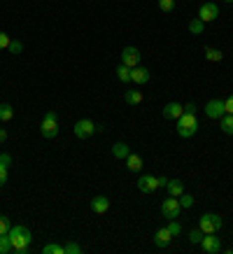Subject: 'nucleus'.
<instances>
[{"label": "nucleus", "mask_w": 233, "mask_h": 254, "mask_svg": "<svg viewBox=\"0 0 233 254\" xmlns=\"http://www.w3.org/2000/svg\"><path fill=\"white\" fill-rule=\"evenodd\" d=\"M9 243H12V250L19 254H23L26 250H28V245H31V231L23 226V224H12V229H9Z\"/></svg>", "instance_id": "nucleus-1"}, {"label": "nucleus", "mask_w": 233, "mask_h": 254, "mask_svg": "<svg viewBox=\"0 0 233 254\" xmlns=\"http://www.w3.org/2000/svg\"><path fill=\"white\" fill-rule=\"evenodd\" d=\"M196 131H198V119L191 112H184V115L177 119V133L179 138H194Z\"/></svg>", "instance_id": "nucleus-2"}, {"label": "nucleus", "mask_w": 233, "mask_h": 254, "mask_svg": "<svg viewBox=\"0 0 233 254\" xmlns=\"http://www.w3.org/2000/svg\"><path fill=\"white\" fill-rule=\"evenodd\" d=\"M222 226H224V222H222V217H219L217 212H205V215H201V219H198V229H201L203 233H217Z\"/></svg>", "instance_id": "nucleus-3"}, {"label": "nucleus", "mask_w": 233, "mask_h": 254, "mask_svg": "<svg viewBox=\"0 0 233 254\" xmlns=\"http://www.w3.org/2000/svg\"><path fill=\"white\" fill-rule=\"evenodd\" d=\"M40 133H42V138H47V140H52L58 135V117H56V112H47V115L42 117Z\"/></svg>", "instance_id": "nucleus-4"}, {"label": "nucleus", "mask_w": 233, "mask_h": 254, "mask_svg": "<svg viewBox=\"0 0 233 254\" xmlns=\"http://www.w3.org/2000/svg\"><path fill=\"white\" fill-rule=\"evenodd\" d=\"M179 212H182V205H179L177 196H168V198L161 203V215L171 222V219H177Z\"/></svg>", "instance_id": "nucleus-5"}, {"label": "nucleus", "mask_w": 233, "mask_h": 254, "mask_svg": "<svg viewBox=\"0 0 233 254\" xmlns=\"http://www.w3.org/2000/svg\"><path fill=\"white\" fill-rule=\"evenodd\" d=\"M72 131H75V135H77L79 140H86L96 133V124H93L91 119H79V122L72 126Z\"/></svg>", "instance_id": "nucleus-6"}, {"label": "nucleus", "mask_w": 233, "mask_h": 254, "mask_svg": "<svg viewBox=\"0 0 233 254\" xmlns=\"http://www.w3.org/2000/svg\"><path fill=\"white\" fill-rule=\"evenodd\" d=\"M198 245L203 247V252H208V254H217L222 252V240L215 236V233H205L203 236V240L198 243Z\"/></svg>", "instance_id": "nucleus-7"}, {"label": "nucleus", "mask_w": 233, "mask_h": 254, "mask_svg": "<svg viewBox=\"0 0 233 254\" xmlns=\"http://www.w3.org/2000/svg\"><path fill=\"white\" fill-rule=\"evenodd\" d=\"M205 115H208L210 119H222V117L226 115L224 100H219V98L208 100V105H205Z\"/></svg>", "instance_id": "nucleus-8"}, {"label": "nucleus", "mask_w": 233, "mask_h": 254, "mask_svg": "<svg viewBox=\"0 0 233 254\" xmlns=\"http://www.w3.org/2000/svg\"><path fill=\"white\" fill-rule=\"evenodd\" d=\"M217 16H219V7L215 5V2H203L201 9H198V19H201L203 23L215 21Z\"/></svg>", "instance_id": "nucleus-9"}, {"label": "nucleus", "mask_w": 233, "mask_h": 254, "mask_svg": "<svg viewBox=\"0 0 233 254\" xmlns=\"http://www.w3.org/2000/svg\"><path fill=\"white\" fill-rule=\"evenodd\" d=\"M138 189L142 193H152V191H156L159 189V177H154V175H140V180H138Z\"/></svg>", "instance_id": "nucleus-10"}, {"label": "nucleus", "mask_w": 233, "mask_h": 254, "mask_svg": "<svg viewBox=\"0 0 233 254\" xmlns=\"http://www.w3.org/2000/svg\"><path fill=\"white\" fill-rule=\"evenodd\" d=\"M121 63L128 65V68H135V65L140 63V49H135V47H126L124 52H121Z\"/></svg>", "instance_id": "nucleus-11"}, {"label": "nucleus", "mask_w": 233, "mask_h": 254, "mask_svg": "<svg viewBox=\"0 0 233 254\" xmlns=\"http://www.w3.org/2000/svg\"><path fill=\"white\" fill-rule=\"evenodd\" d=\"M173 243V233L168 231V226H161V229H156L154 231V245L156 247H168Z\"/></svg>", "instance_id": "nucleus-12"}, {"label": "nucleus", "mask_w": 233, "mask_h": 254, "mask_svg": "<svg viewBox=\"0 0 233 254\" xmlns=\"http://www.w3.org/2000/svg\"><path fill=\"white\" fill-rule=\"evenodd\" d=\"M182 115H184V105H179L175 100L168 103V105H163V117H166V119H175V122H177Z\"/></svg>", "instance_id": "nucleus-13"}, {"label": "nucleus", "mask_w": 233, "mask_h": 254, "mask_svg": "<svg viewBox=\"0 0 233 254\" xmlns=\"http://www.w3.org/2000/svg\"><path fill=\"white\" fill-rule=\"evenodd\" d=\"M131 82L133 84H147L149 82V70L147 68H142V65H135V68H131Z\"/></svg>", "instance_id": "nucleus-14"}, {"label": "nucleus", "mask_w": 233, "mask_h": 254, "mask_svg": "<svg viewBox=\"0 0 233 254\" xmlns=\"http://www.w3.org/2000/svg\"><path fill=\"white\" fill-rule=\"evenodd\" d=\"M91 210L96 212V215H105L110 210V200L108 196H96V198L91 200Z\"/></svg>", "instance_id": "nucleus-15"}, {"label": "nucleus", "mask_w": 233, "mask_h": 254, "mask_svg": "<svg viewBox=\"0 0 233 254\" xmlns=\"http://www.w3.org/2000/svg\"><path fill=\"white\" fill-rule=\"evenodd\" d=\"M126 168L131 170V173H140V170H142V159L131 152V154L126 156Z\"/></svg>", "instance_id": "nucleus-16"}, {"label": "nucleus", "mask_w": 233, "mask_h": 254, "mask_svg": "<svg viewBox=\"0 0 233 254\" xmlns=\"http://www.w3.org/2000/svg\"><path fill=\"white\" fill-rule=\"evenodd\" d=\"M128 154H131V147L126 145V142H115L112 145V156L115 159H126Z\"/></svg>", "instance_id": "nucleus-17"}, {"label": "nucleus", "mask_w": 233, "mask_h": 254, "mask_svg": "<svg viewBox=\"0 0 233 254\" xmlns=\"http://www.w3.org/2000/svg\"><path fill=\"white\" fill-rule=\"evenodd\" d=\"M166 189H168V196H179V193H184V185H182L179 180H168Z\"/></svg>", "instance_id": "nucleus-18"}, {"label": "nucleus", "mask_w": 233, "mask_h": 254, "mask_svg": "<svg viewBox=\"0 0 233 254\" xmlns=\"http://www.w3.org/2000/svg\"><path fill=\"white\" fill-rule=\"evenodd\" d=\"M124 100L128 105H138V103H142V93H140L138 89H128V91L124 93Z\"/></svg>", "instance_id": "nucleus-19"}, {"label": "nucleus", "mask_w": 233, "mask_h": 254, "mask_svg": "<svg viewBox=\"0 0 233 254\" xmlns=\"http://www.w3.org/2000/svg\"><path fill=\"white\" fill-rule=\"evenodd\" d=\"M219 126H222V131L226 135H233V115H224L219 119Z\"/></svg>", "instance_id": "nucleus-20"}, {"label": "nucleus", "mask_w": 233, "mask_h": 254, "mask_svg": "<svg viewBox=\"0 0 233 254\" xmlns=\"http://www.w3.org/2000/svg\"><path fill=\"white\" fill-rule=\"evenodd\" d=\"M12 117H14V108H12L9 103H5V105H0V124L9 122Z\"/></svg>", "instance_id": "nucleus-21"}, {"label": "nucleus", "mask_w": 233, "mask_h": 254, "mask_svg": "<svg viewBox=\"0 0 233 254\" xmlns=\"http://www.w3.org/2000/svg\"><path fill=\"white\" fill-rule=\"evenodd\" d=\"M205 59L212 63H219L222 59H224V54L219 52V49H215V47H205Z\"/></svg>", "instance_id": "nucleus-22"}, {"label": "nucleus", "mask_w": 233, "mask_h": 254, "mask_svg": "<svg viewBox=\"0 0 233 254\" xmlns=\"http://www.w3.org/2000/svg\"><path fill=\"white\" fill-rule=\"evenodd\" d=\"M203 31H205V23H203L201 19H191V21H189V33H191V35H201Z\"/></svg>", "instance_id": "nucleus-23"}, {"label": "nucleus", "mask_w": 233, "mask_h": 254, "mask_svg": "<svg viewBox=\"0 0 233 254\" xmlns=\"http://www.w3.org/2000/svg\"><path fill=\"white\" fill-rule=\"evenodd\" d=\"M116 77H119V82H131V68L121 63V65L116 68Z\"/></svg>", "instance_id": "nucleus-24"}, {"label": "nucleus", "mask_w": 233, "mask_h": 254, "mask_svg": "<svg viewBox=\"0 0 233 254\" xmlns=\"http://www.w3.org/2000/svg\"><path fill=\"white\" fill-rule=\"evenodd\" d=\"M7 252H14L12 243H9V236L7 233H0V254H7Z\"/></svg>", "instance_id": "nucleus-25"}, {"label": "nucleus", "mask_w": 233, "mask_h": 254, "mask_svg": "<svg viewBox=\"0 0 233 254\" xmlns=\"http://www.w3.org/2000/svg\"><path fill=\"white\" fill-rule=\"evenodd\" d=\"M42 254H65V252H63V245H58V243H49V245L42 247Z\"/></svg>", "instance_id": "nucleus-26"}, {"label": "nucleus", "mask_w": 233, "mask_h": 254, "mask_svg": "<svg viewBox=\"0 0 233 254\" xmlns=\"http://www.w3.org/2000/svg\"><path fill=\"white\" fill-rule=\"evenodd\" d=\"M179 205H182V210L184 208H194V196L191 193H179Z\"/></svg>", "instance_id": "nucleus-27"}, {"label": "nucleus", "mask_w": 233, "mask_h": 254, "mask_svg": "<svg viewBox=\"0 0 233 254\" xmlns=\"http://www.w3.org/2000/svg\"><path fill=\"white\" fill-rule=\"evenodd\" d=\"M63 252L65 254H79L82 252V247H79L77 243H65V245H63Z\"/></svg>", "instance_id": "nucleus-28"}, {"label": "nucleus", "mask_w": 233, "mask_h": 254, "mask_svg": "<svg viewBox=\"0 0 233 254\" xmlns=\"http://www.w3.org/2000/svg\"><path fill=\"white\" fill-rule=\"evenodd\" d=\"M168 231H171L173 238H175V236H179V233H182V224H177V219H171V224H168Z\"/></svg>", "instance_id": "nucleus-29"}, {"label": "nucleus", "mask_w": 233, "mask_h": 254, "mask_svg": "<svg viewBox=\"0 0 233 254\" xmlns=\"http://www.w3.org/2000/svg\"><path fill=\"white\" fill-rule=\"evenodd\" d=\"M159 7H161V12H173L175 9V0H159Z\"/></svg>", "instance_id": "nucleus-30"}, {"label": "nucleus", "mask_w": 233, "mask_h": 254, "mask_svg": "<svg viewBox=\"0 0 233 254\" xmlns=\"http://www.w3.org/2000/svg\"><path fill=\"white\" fill-rule=\"evenodd\" d=\"M203 236H205V233H203L201 229H191V231H189V240H191V243H201Z\"/></svg>", "instance_id": "nucleus-31"}, {"label": "nucleus", "mask_w": 233, "mask_h": 254, "mask_svg": "<svg viewBox=\"0 0 233 254\" xmlns=\"http://www.w3.org/2000/svg\"><path fill=\"white\" fill-rule=\"evenodd\" d=\"M9 229H12V222L5 215H0V233H9Z\"/></svg>", "instance_id": "nucleus-32"}, {"label": "nucleus", "mask_w": 233, "mask_h": 254, "mask_svg": "<svg viewBox=\"0 0 233 254\" xmlns=\"http://www.w3.org/2000/svg\"><path fill=\"white\" fill-rule=\"evenodd\" d=\"M9 52H12V54H21L23 52V45L21 42H19V40H12V42H9V47H7Z\"/></svg>", "instance_id": "nucleus-33"}, {"label": "nucleus", "mask_w": 233, "mask_h": 254, "mask_svg": "<svg viewBox=\"0 0 233 254\" xmlns=\"http://www.w3.org/2000/svg\"><path fill=\"white\" fill-rule=\"evenodd\" d=\"M9 42H12V40H9L7 33H2V31H0V52H2V49H7Z\"/></svg>", "instance_id": "nucleus-34"}, {"label": "nucleus", "mask_w": 233, "mask_h": 254, "mask_svg": "<svg viewBox=\"0 0 233 254\" xmlns=\"http://www.w3.org/2000/svg\"><path fill=\"white\" fill-rule=\"evenodd\" d=\"M7 185V166H2L0 163V187Z\"/></svg>", "instance_id": "nucleus-35"}, {"label": "nucleus", "mask_w": 233, "mask_h": 254, "mask_svg": "<svg viewBox=\"0 0 233 254\" xmlns=\"http://www.w3.org/2000/svg\"><path fill=\"white\" fill-rule=\"evenodd\" d=\"M224 110H226V115H233V96H229L224 100Z\"/></svg>", "instance_id": "nucleus-36"}, {"label": "nucleus", "mask_w": 233, "mask_h": 254, "mask_svg": "<svg viewBox=\"0 0 233 254\" xmlns=\"http://www.w3.org/2000/svg\"><path fill=\"white\" fill-rule=\"evenodd\" d=\"M0 163H2V166H7V168H9V163H12V156H9L7 152H0Z\"/></svg>", "instance_id": "nucleus-37"}, {"label": "nucleus", "mask_w": 233, "mask_h": 254, "mask_svg": "<svg viewBox=\"0 0 233 254\" xmlns=\"http://www.w3.org/2000/svg\"><path fill=\"white\" fill-rule=\"evenodd\" d=\"M184 112H191V115H196V105H194V103H186V105H184Z\"/></svg>", "instance_id": "nucleus-38"}, {"label": "nucleus", "mask_w": 233, "mask_h": 254, "mask_svg": "<svg viewBox=\"0 0 233 254\" xmlns=\"http://www.w3.org/2000/svg\"><path fill=\"white\" fill-rule=\"evenodd\" d=\"M166 185H168V177L161 175V177H159V187H166Z\"/></svg>", "instance_id": "nucleus-39"}, {"label": "nucleus", "mask_w": 233, "mask_h": 254, "mask_svg": "<svg viewBox=\"0 0 233 254\" xmlns=\"http://www.w3.org/2000/svg\"><path fill=\"white\" fill-rule=\"evenodd\" d=\"M5 140H7V131H5V128H0V142H5Z\"/></svg>", "instance_id": "nucleus-40"}, {"label": "nucleus", "mask_w": 233, "mask_h": 254, "mask_svg": "<svg viewBox=\"0 0 233 254\" xmlns=\"http://www.w3.org/2000/svg\"><path fill=\"white\" fill-rule=\"evenodd\" d=\"M224 2H233V0H224Z\"/></svg>", "instance_id": "nucleus-41"}, {"label": "nucleus", "mask_w": 233, "mask_h": 254, "mask_svg": "<svg viewBox=\"0 0 233 254\" xmlns=\"http://www.w3.org/2000/svg\"><path fill=\"white\" fill-rule=\"evenodd\" d=\"M231 254H233V247H231Z\"/></svg>", "instance_id": "nucleus-42"}]
</instances>
